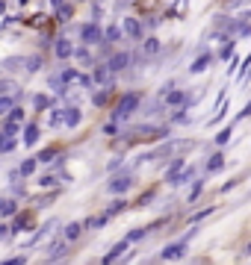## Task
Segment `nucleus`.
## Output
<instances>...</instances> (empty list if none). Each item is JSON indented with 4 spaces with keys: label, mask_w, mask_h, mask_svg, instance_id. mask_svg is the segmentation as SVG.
I'll return each instance as SVG.
<instances>
[{
    "label": "nucleus",
    "mask_w": 251,
    "mask_h": 265,
    "mask_svg": "<svg viewBox=\"0 0 251 265\" xmlns=\"http://www.w3.org/2000/svg\"><path fill=\"white\" fill-rule=\"evenodd\" d=\"M15 212H18V203H15L12 198L0 201V215H15Z\"/></svg>",
    "instance_id": "22"
},
{
    "label": "nucleus",
    "mask_w": 251,
    "mask_h": 265,
    "mask_svg": "<svg viewBox=\"0 0 251 265\" xmlns=\"http://www.w3.org/2000/svg\"><path fill=\"white\" fill-rule=\"evenodd\" d=\"M18 171H21V177H30V174H35V159H24V162L18 165Z\"/></svg>",
    "instance_id": "26"
},
{
    "label": "nucleus",
    "mask_w": 251,
    "mask_h": 265,
    "mask_svg": "<svg viewBox=\"0 0 251 265\" xmlns=\"http://www.w3.org/2000/svg\"><path fill=\"white\" fill-rule=\"evenodd\" d=\"M62 124L65 127H77L80 124V109L77 106H65L62 109Z\"/></svg>",
    "instance_id": "8"
},
{
    "label": "nucleus",
    "mask_w": 251,
    "mask_h": 265,
    "mask_svg": "<svg viewBox=\"0 0 251 265\" xmlns=\"http://www.w3.org/2000/svg\"><path fill=\"white\" fill-rule=\"evenodd\" d=\"M50 106H53V97H50V94H35V97H33V109L42 112V109H50Z\"/></svg>",
    "instance_id": "19"
},
{
    "label": "nucleus",
    "mask_w": 251,
    "mask_h": 265,
    "mask_svg": "<svg viewBox=\"0 0 251 265\" xmlns=\"http://www.w3.org/2000/svg\"><path fill=\"white\" fill-rule=\"evenodd\" d=\"M80 39L86 42V45H98V42H103V30L92 21V24H83L80 27Z\"/></svg>",
    "instance_id": "2"
},
{
    "label": "nucleus",
    "mask_w": 251,
    "mask_h": 265,
    "mask_svg": "<svg viewBox=\"0 0 251 265\" xmlns=\"http://www.w3.org/2000/svg\"><path fill=\"white\" fill-rule=\"evenodd\" d=\"M18 180H21V171H18V168H12V171H9V183H18Z\"/></svg>",
    "instance_id": "42"
},
{
    "label": "nucleus",
    "mask_w": 251,
    "mask_h": 265,
    "mask_svg": "<svg viewBox=\"0 0 251 265\" xmlns=\"http://www.w3.org/2000/svg\"><path fill=\"white\" fill-rule=\"evenodd\" d=\"M80 233H83V224H77V221L68 224V227H65V242H77Z\"/></svg>",
    "instance_id": "17"
},
{
    "label": "nucleus",
    "mask_w": 251,
    "mask_h": 265,
    "mask_svg": "<svg viewBox=\"0 0 251 265\" xmlns=\"http://www.w3.org/2000/svg\"><path fill=\"white\" fill-rule=\"evenodd\" d=\"M139 239H145V230H130L127 233V242H139Z\"/></svg>",
    "instance_id": "38"
},
{
    "label": "nucleus",
    "mask_w": 251,
    "mask_h": 265,
    "mask_svg": "<svg viewBox=\"0 0 251 265\" xmlns=\"http://www.w3.org/2000/svg\"><path fill=\"white\" fill-rule=\"evenodd\" d=\"M121 32H127L130 35V39H142V24L136 21V18H124V24H121Z\"/></svg>",
    "instance_id": "7"
},
{
    "label": "nucleus",
    "mask_w": 251,
    "mask_h": 265,
    "mask_svg": "<svg viewBox=\"0 0 251 265\" xmlns=\"http://www.w3.org/2000/svg\"><path fill=\"white\" fill-rule=\"evenodd\" d=\"M39 183H42V186H53V183H56V177H42Z\"/></svg>",
    "instance_id": "44"
},
{
    "label": "nucleus",
    "mask_w": 251,
    "mask_h": 265,
    "mask_svg": "<svg viewBox=\"0 0 251 265\" xmlns=\"http://www.w3.org/2000/svg\"><path fill=\"white\" fill-rule=\"evenodd\" d=\"M145 53H148V56L160 53V42H157V39H148V42H145Z\"/></svg>",
    "instance_id": "32"
},
{
    "label": "nucleus",
    "mask_w": 251,
    "mask_h": 265,
    "mask_svg": "<svg viewBox=\"0 0 251 265\" xmlns=\"http://www.w3.org/2000/svg\"><path fill=\"white\" fill-rule=\"evenodd\" d=\"M245 0H228V6H242Z\"/></svg>",
    "instance_id": "45"
},
{
    "label": "nucleus",
    "mask_w": 251,
    "mask_h": 265,
    "mask_svg": "<svg viewBox=\"0 0 251 265\" xmlns=\"http://www.w3.org/2000/svg\"><path fill=\"white\" fill-rule=\"evenodd\" d=\"M39 159H42V162H53V159H56V150H42Z\"/></svg>",
    "instance_id": "37"
},
{
    "label": "nucleus",
    "mask_w": 251,
    "mask_h": 265,
    "mask_svg": "<svg viewBox=\"0 0 251 265\" xmlns=\"http://www.w3.org/2000/svg\"><path fill=\"white\" fill-rule=\"evenodd\" d=\"M3 68H6V71H24V59H21V56H12V59L3 62Z\"/></svg>",
    "instance_id": "25"
},
{
    "label": "nucleus",
    "mask_w": 251,
    "mask_h": 265,
    "mask_svg": "<svg viewBox=\"0 0 251 265\" xmlns=\"http://www.w3.org/2000/svg\"><path fill=\"white\" fill-rule=\"evenodd\" d=\"M6 115H9V121H15V124H21V121H24V109H18V106H12V109L6 112Z\"/></svg>",
    "instance_id": "28"
},
{
    "label": "nucleus",
    "mask_w": 251,
    "mask_h": 265,
    "mask_svg": "<svg viewBox=\"0 0 251 265\" xmlns=\"http://www.w3.org/2000/svg\"><path fill=\"white\" fill-rule=\"evenodd\" d=\"M124 206H127V203H124V201H116V203H113V206H110V209H106V215H110V218H113V215H118V212H121V209H124Z\"/></svg>",
    "instance_id": "33"
},
{
    "label": "nucleus",
    "mask_w": 251,
    "mask_h": 265,
    "mask_svg": "<svg viewBox=\"0 0 251 265\" xmlns=\"http://www.w3.org/2000/svg\"><path fill=\"white\" fill-rule=\"evenodd\" d=\"M184 171H186V162H184V159H174L171 168L166 171V180H168L171 186H177V183H181V177H184Z\"/></svg>",
    "instance_id": "3"
},
{
    "label": "nucleus",
    "mask_w": 251,
    "mask_h": 265,
    "mask_svg": "<svg viewBox=\"0 0 251 265\" xmlns=\"http://www.w3.org/2000/svg\"><path fill=\"white\" fill-rule=\"evenodd\" d=\"M6 12V3H3V0H0V15H3Z\"/></svg>",
    "instance_id": "47"
},
{
    "label": "nucleus",
    "mask_w": 251,
    "mask_h": 265,
    "mask_svg": "<svg viewBox=\"0 0 251 265\" xmlns=\"http://www.w3.org/2000/svg\"><path fill=\"white\" fill-rule=\"evenodd\" d=\"M53 233H56V224L50 221V224H45V227H42V230H39V233H35V236H33L30 242H27V245H45V242H48V239H50Z\"/></svg>",
    "instance_id": "4"
},
{
    "label": "nucleus",
    "mask_w": 251,
    "mask_h": 265,
    "mask_svg": "<svg viewBox=\"0 0 251 265\" xmlns=\"http://www.w3.org/2000/svg\"><path fill=\"white\" fill-rule=\"evenodd\" d=\"M92 83H98V86H113V71L110 68H98L95 77H92Z\"/></svg>",
    "instance_id": "11"
},
{
    "label": "nucleus",
    "mask_w": 251,
    "mask_h": 265,
    "mask_svg": "<svg viewBox=\"0 0 251 265\" xmlns=\"http://www.w3.org/2000/svg\"><path fill=\"white\" fill-rule=\"evenodd\" d=\"M210 62H213L210 56H201L198 62H192V65H189V74H201L204 68H210Z\"/></svg>",
    "instance_id": "23"
},
{
    "label": "nucleus",
    "mask_w": 251,
    "mask_h": 265,
    "mask_svg": "<svg viewBox=\"0 0 251 265\" xmlns=\"http://www.w3.org/2000/svg\"><path fill=\"white\" fill-rule=\"evenodd\" d=\"M77 83H80L83 89H92V77H89V74H80V77H77Z\"/></svg>",
    "instance_id": "40"
},
{
    "label": "nucleus",
    "mask_w": 251,
    "mask_h": 265,
    "mask_svg": "<svg viewBox=\"0 0 251 265\" xmlns=\"http://www.w3.org/2000/svg\"><path fill=\"white\" fill-rule=\"evenodd\" d=\"M77 77H80V74H77L74 68H68V71H62V77H59V80H62V83H77Z\"/></svg>",
    "instance_id": "29"
},
{
    "label": "nucleus",
    "mask_w": 251,
    "mask_h": 265,
    "mask_svg": "<svg viewBox=\"0 0 251 265\" xmlns=\"http://www.w3.org/2000/svg\"><path fill=\"white\" fill-rule=\"evenodd\" d=\"M127 245H130L127 239H124V242H118V245H116V248H113L110 253L103 256V265H106V262H116V259H121V256H124V250H127Z\"/></svg>",
    "instance_id": "12"
},
{
    "label": "nucleus",
    "mask_w": 251,
    "mask_h": 265,
    "mask_svg": "<svg viewBox=\"0 0 251 265\" xmlns=\"http://www.w3.org/2000/svg\"><path fill=\"white\" fill-rule=\"evenodd\" d=\"M106 97H110V89H106V92H98L92 100H95V106H103V103H106Z\"/></svg>",
    "instance_id": "36"
},
{
    "label": "nucleus",
    "mask_w": 251,
    "mask_h": 265,
    "mask_svg": "<svg viewBox=\"0 0 251 265\" xmlns=\"http://www.w3.org/2000/svg\"><path fill=\"white\" fill-rule=\"evenodd\" d=\"M56 18H59V21H68V18H71V6L59 3V6H56Z\"/></svg>",
    "instance_id": "31"
},
{
    "label": "nucleus",
    "mask_w": 251,
    "mask_h": 265,
    "mask_svg": "<svg viewBox=\"0 0 251 265\" xmlns=\"http://www.w3.org/2000/svg\"><path fill=\"white\" fill-rule=\"evenodd\" d=\"M118 39H121V27L113 24V27H106V30H103V42H118Z\"/></svg>",
    "instance_id": "21"
},
{
    "label": "nucleus",
    "mask_w": 251,
    "mask_h": 265,
    "mask_svg": "<svg viewBox=\"0 0 251 265\" xmlns=\"http://www.w3.org/2000/svg\"><path fill=\"white\" fill-rule=\"evenodd\" d=\"M127 62H130V53H116L110 62H106V68L116 74V71H124V68H127Z\"/></svg>",
    "instance_id": "9"
},
{
    "label": "nucleus",
    "mask_w": 251,
    "mask_h": 265,
    "mask_svg": "<svg viewBox=\"0 0 251 265\" xmlns=\"http://www.w3.org/2000/svg\"><path fill=\"white\" fill-rule=\"evenodd\" d=\"M65 253H68V245H65V242H53V245H50V253H48V259H50V262H56V259H62Z\"/></svg>",
    "instance_id": "16"
},
{
    "label": "nucleus",
    "mask_w": 251,
    "mask_h": 265,
    "mask_svg": "<svg viewBox=\"0 0 251 265\" xmlns=\"http://www.w3.org/2000/svg\"><path fill=\"white\" fill-rule=\"evenodd\" d=\"M231 133H234V127H225V130H222V133L216 136V144H225V141L231 139Z\"/></svg>",
    "instance_id": "34"
},
{
    "label": "nucleus",
    "mask_w": 251,
    "mask_h": 265,
    "mask_svg": "<svg viewBox=\"0 0 251 265\" xmlns=\"http://www.w3.org/2000/svg\"><path fill=\"white\" fill-rule=\"evenodd\" d=\"M248 115H251V100L245 103V109H242V112H239V115H236V121H242V118H248Z\"/></svg>",
    "instance_id": "41"
},
{
    "label": "nucleus",
    "mask_w": 251,
    "mask_h": 265,
    "mask_svg": "<svg viewBox=\"0 0 251 265\" xmlns=\"http://www.w3.org/2000/svg\"><path fill=\"white\" fill-rule=\"evenodd\" d=\"M139 94L133 92V94H124L121 100H118V106H116V112H113V121H124V118H130L133 115V112L139 109Z\"/></svg>",
    "instance_id": "1"
},
{
    "label": "nucleus",
    "mask_w": 251,
    "mask_h": 265,
    "mask_svg": "<svg viewBox=\"0 0 251 265\" xmlns=\"http://www.w3.org/2000/svg\"><path fill=\"white\" fill-rule=\"evenodd\" d=\"M50 127H62V109H50Z\"/></svg>",
    "instance_id": "30"
},
{
    "label": "nucleus",
    "mask_w": 251,
    "mask_h": 265,
    "mask_svg": "<svg viewBox=\"0 0 251 265\" xmlns=\"http://www.w3.org/2000/svg\"><path fill=\"white\" fill-rule=\"evenodd\" d=\"M103 133H106V136H116V121H113V124H106V127H103Z\"/></svg>",
    "instance_id": "43"
},
{
    "label": "nucleus",
    "mask_w": 251,
    "mask_h": 265,
    "mask_svg": "<svg viewBox=\"0 0 251 265\" xmlns=\"http://www.w3.org/2000/svg\"><path fill=\"white\" fill-rule=\"evenodd\" d=\"M39 136H42V133H39V127H35V124H27V127H24V144H27V147H33L35 141H39Z\"/></svg>",
    "instance_id": "15"
},
{
    "label": "nucleus",
    "mask_w": 251,
    "mask_h": 265,
    "mask_svg": "<svg viewBox=\"0 0 251 265\" xmlns=\"http://www.w3.org/2000/svg\"><path fill=\"white\" fill-rule=\"evenodd\" d=\"M0 236H6V227H0Z\"/></svg>",
    "instance_id": "48"
},
{
    "label": "nucleus",
    "mask_w": 251,
    "mask_h": 265,
    "mask_svg": "<svg viewBox=\"0 0 251 265\" xmlns=\"http://www.w3.org/2000/svg\"><path fill=\"white\" fill-rule=\"evenodd\" d=\"M222 165H225V156H222V154H213V156L207 159V168H210V171H219Z\"/></svg>",
    "instance_id": "24"
},
{
    "label": "nucleus",
    "mask_w": 251,
    "mask_h": 265,
    "mask_svg": "<svg viewBox=\"0 0 251 265\" xmlns=\"http://www.w3.org/2000/svg\"><path fill=\"white\" fill-rule=\"evenodd\" d=\"M133 186V180L127 177V174H121V177H116V180H110V186H106V188H110V192L113 195H121V192H127V188Z\"/></svg>",
    "instance_id": "5"
},
{
    "label": "nucleus",
    "mask_w": 251,
    "mask_h": 265,
    "mask_svg": "<svg viewBox=\"0 0 251 265\" xmlns=\"http://www.w3.org/2000/svg\"><path fill=\"white\" fill-rule=\"evenodd\" d=\"M39 68H42V59H39V56H30V59H24V71H27V74L39 71Z\"/></svg>",
    "instance_id": "27"
},
{
    "label": "nucleus",
    "mask_w": 251,
    "mask_h": 265,
    "mask_svg": "<svg viewBox=\"0 0 251 265\" xmlns=\"http://www.w3.org/2000/svg\"><path fill=\"white\" fill-rule=\"evenodd\" d=\"M163 97H166L168 106H184V103H186V94H184V92H171V89H168V92H163Z\"/></svg>",
    "instance_id": "14"
},
{
    "label": "nucleus",
    "mask_w": 251,
    "mask_h": 265,
    "mask_svg": "<svg viewBox=\"0 0 251 265\" xmlns=\"http://www.w3.org/2000/svg\"><path fill=\"white\" fill-rule=\"evenodd\" d=\"M21 3H27V0H21Z\"/></svg>",
    "instance_id": "49"
},
{
    "label": "nucleus",
    "mask_w": 251,
    "mask_h": 265,
    "mask_svg": "<svg viewBox=\"0 0 251 265\" xmlns=\"http://www.w3.org/2000/svg\"><path fill=\"white\" fill-rule=\"evenodd\" d=\"M74 56H77L80 62H86V65L92 62V56H89V50H83V47H80V50H74Z\"/></svg>",
    "instance_id": "39"
},
{
    "label": "nucleus",
    "mask_w": 251,
    "mask_h": 265,
    "mask_svg": "<svg viewBox=\"0 0 251 265\" xmlns=\"http://www.w3.org/2000/svg\"><path fill=\"white\" fill-rule=\"evenodd\" d=\"M6 92H21L15 83H9V80H3V83H0V94H6Z\"/></svg>",
    "instance_id": "35"
},
{
    "label": "nucleus",
    "mask_w": 251,
    "mask_h": 265,
    "mask_svg": "<svg viewBox=\"0 0 251 265\" xmlns=\"http://www.w3.org/2000/svg\"><path fill=\"white\" fill-rule=\"evenodd\" d=\"M59 3H65V0H50V6H53V9H56Z\"/></svg>",
    "instance_id": "46"
},
{
    "label": "nucleus",
    "mask_w": 251,
    "mask_h": 265,
    "mask_svg": "<svg viewBox=\"0 0 251 265\" xmlns=\"http://www.w3.org/2000/svg\"><path fill=\"white\" fill-rule=\"evenodd\" d=\"M53 50H56V56H59V59H68L71 53H74V47H71V42H68V39H56Z\"/></svg>",
    "instance_id": "13"
},
{
    "label": "nucleus",
    "mask_w": 251,
    "mask_h": 265,
    "mask_svg": "<svg viewBox=\"0 0 251 265\" xmlns=\"http://www.w3.org/2000/svg\"><path fill=\"white\" fill-rule=\"evenodd\" d=\"M18 94H21V92H6V94H0V115H6V112L15 106Z\"/></svg>",
    "instance_id": "10"
},
{
    "label": "nucleus",
    "mask_w": 251,
    "mask_h": 265,
    "mask_svg": "<svg viewBox=\"0 0 251 265\" xmlns=\"http://www.w3.org/2000/svg\"><path fill=\"white\" fill-rule=\"evenodd\" d=\"M186 253V239L184 242H177V245H168L163 253H160V259H181Z\"/></svg>",
    "instance_id": "6"
},
{
    "label": "nucleus",
    "mask_w": 251,
    "mask_h": 265,
    "mask_svg": "<svg viewBox=\"0 0 251 265\" xmlns=\"http://www.w3.org/2000/svg\"><path fill=\"white\" fill-rule=\"evenodd\" d=\"M106 221H110V215L103 212V215H92V218H86V224H83V227H89V230H100Z\"/></svg>",
    "instance_id": "18"
},
{
    "label": "nucleus",
    "mask_w": 251,
    "mask_h": 265,
    "mask_svg": "<svg viewBox=\"0 0 251 265\" xmlns=\"http://www.w3.org/2000/svg\"><path fill=\"white\" fill-rule=\"evenodd\" d=\"M12 150H15V139L0 130V154H12Z\"/></svg>",
    "instance_id": "20"
}]
</instances>
